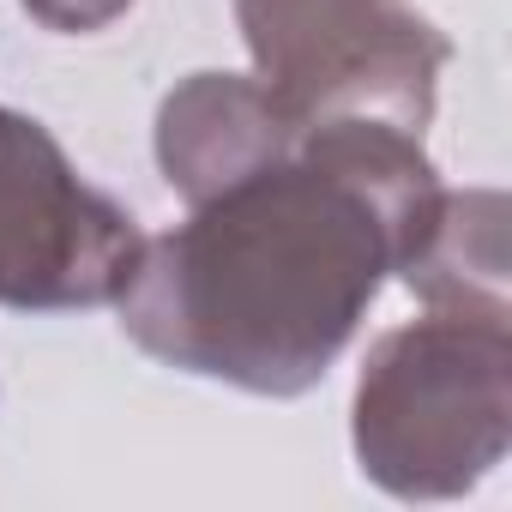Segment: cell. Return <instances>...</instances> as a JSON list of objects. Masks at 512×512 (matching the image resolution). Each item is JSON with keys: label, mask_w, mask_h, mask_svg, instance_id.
Here are the masks:
<instances>
[{"label": "cell", "mask_w": 512, "mask_h": 512, "mask_svg": "<svg viewBox=\"0 0 512 512\" xmlns=\"http://www.w3.org/2000/svg\"><path fill=\"white\" fill-rule=\"evenodd\" d=\"M440 193L422 133L308 121L278 157L193 199L187 223L145 235L115 296L121 332L163 368L302 398L350 350Z\"/></svg>", "instance_id": "cell-1"}, {"label": "cell", "mask_w": 512, "mask_h": 512, "mask_svg": "<svg viewBox=\"0 0 512 512\" xmlns=\"http://www.w3.org/2000/svg\"><path fill=\"white\" fill-rule=\"evenodd\" d=\"M506 440V314L428 308V320L374 338L350 398V446L374 488L398 500H458L506 458Z\"/></svg>", "instance_id": "cell-2"}, {"label": "cell", "mask_w": 512, "mask_h": 512, "mask_svg": "<svg viewBox=\"0 0 512 512\" xmlns=\"http://www.w3.org/2000/svg\"><path fill=\"white\" fill-rule=\"evenodd\" d=\"M260 79L296 121L368 115L404 133L434 121L452 43L410 0H235Z\"/></svg>", "instance_id": "cell-3"}, {"label": "cell", "mask_w": 512, "mask_h": 512, "mask_svg": "<svg viewBox=\"0 0 512 512\" xmlns=\"http://www.w3.org/2000/svg\"><path fill=\"white\" fill-rule=\"evenodd\" d=\"M139 247V217L91 187L37 115L0 109V308H115Z\"/></svg>", "instance_id": "cell-4"}, {"label": "cell", "mask_w": 512, "mask_h": 512, "mask_svg": "<svg viewBox=\"0 0 512 512\" xmlns=\"http://www.w3.org/2000/svg\"><path fill=\"white\" fill-rule=\"evenodd\" d=\"M302 127L308 121H296L253 73H193L157 109V169L193 205L278 157Z\"/></svg>", "instance_id": "cell-5"}, {"label": "cell", "mask_w": 512, "mask_h": 512, "mask_svg": "<svg viewBox=\"0 0 512 512\" xmlns=\"http://www.w3.org/2000/svg\"><path fill=\"white\" fill-rule=\"evenodd\" d=\"M506 193L464 187L440 193L428 229L404 253L398 284L422 308H470V314H506Z\"/></svg>", "instance_id": "cell-6"}, {"label": "cell", "mask_w": 512, "mask_h": 512, "mask_svg": "<svg viewBox=\"0 0 512 512\" xmlns=\"http://www.w3.org/2000/svg\"><path fill=\"white\" fill-rule=\"evenodd\" d=\"M19 7L43 25V31H61V37H91L103 25H115L133 0H19Z\"/></svg>", "instance_id": "cell-7"}]
</instances>
